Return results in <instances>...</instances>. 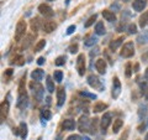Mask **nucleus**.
Segmentation results:
<instances>
[{
  "label": "nucleus",
  "mask_w": 148,
  "mask_h": 140,
  "mask_svg": "<svg viewBox=\"0 0 148 140\" xmlns=\"http://www.w3.org/2000/svg\"><path fill=\"white\" fill-rule=\"evenodd\" d=\"M75 125L77 124H75V120H74V119H66L62 123V128L64 130H68V132H71V130H74Z\"/></svg>",
  "instance_id": "dca6fc26"
},
{
  "label": "nucleus",
  "mask_w": 148,
  "mask_h": 140,
  "mask_svg": "<svg viewBox=\"0 0 148 140\" xmlns=\"http://www.w3.org/2000/svg\"><path fill=\"white\" fill-rule=\"evenodd\" d=\"M11 64H18V66H21V64H24V57L22 56H16V57H14L11 61H10Z\"/></svg>",
  "instance_id": "7c9ffc66"
},
{
  "label": "nucleus",
  "mask_w": 148,
  "mask_h": 140,
  "mask_svg": "<svg viewBox=\"0 0 148 140\" xmlns=\"http://www.w3.org/2000/svg\"><path fill=\"white\" fill-rule=\"evenodd\" d=\"M47 1H53V0H47Z\"/></svg>",
  "instance_id": "864d4df0"
},
{
  "label": "nucleus",
  "mask_w": 148,
  "mask_h": 140,
  "mask_svg": "<svg viewBox=\"0 0 148 140\" xmlns=\"http://www.w3.org/2000/svg\"><path fill=\"white\" fill-rule=\"evenodd\" d=\"M122 125H123V122L121 119H116L114 122V125H112V132L114 133H119L120 132V129L122 128Z\"/></svg>",
  "instance_id": "393cba45"
},
{
  "label": "nucleus",
  "mask_w": 148,
  "mask_h": 140,
  "mask_svg": "<svg viewBox=\"0 0 148 140\" xmlns=\"http://www.w3.org/2000/svg\"><path fill=\"white\" fill-rule=\"evenodd\" d=\"M148 24V11H146V12H143V15H141V17H140V26L142 27H145L146 25Z\"/></svg>",
  "instance_id": "a878e982"
},
{
  "label": "nucleus",
  "mask_w": 148,
  "mask_h": 140,
  "mask_svg": "<svg viewBox=\"0 0 148 140\" xmlns=\"http://www.w3.org/2000/svg\"><path fill=\"white\" fill-rule=\"evenodd\" d=\"M54 63H56V66H63V64L66 63V57H64V56H59V57L56 58Z\"/></svg>",
  "instance_id": "c9c22d12"
},
{
  "label": "nucleus",
  "mask_w": 148,
  "mask_h": 140,
  "mask_svg": "<svg viewBox=\"0 0 148 140\" xmlns=\"http://www.w3.org/2000/svg\"><path fill=\"white\" fill-rule=\"evenodd\" d=\"M37 63H38L40 66H41V64H43L45 63V57H40L38 60H37Z\"/></svg>",
  "instance_id": "37998d69"
},
{
  "label": "nucleus",
  "mask_w": 148,
  "mask_h": 140,
  "mask_svg": "<svg viewBox=\"0 0 148 140\" xmlns=\"http://www.w3.org/2000/svg\"><path fill=\"white\" fill-rule=\"evenodd\" d=\"M8 113H9V100L5 99L1 102V112H0V119H1V122L5 120V118L8 116Z\"/></svg>",
  "instance_id": "ddd939ff"
},
{
  "label": "nucleus",
  "mask_w": 148,
  "mask_h": 140,
  "mask_svg": "<svg viewBox=\"0 0 148 140\" xmlns=\"http://www.w3.org/2000/svg\"><path fill=\"white\" fill-rule=\"evenodd\" d=\"M111 124V114L110 113H104L103 118H101V122H100V127L103 133H105V130L109 128V125Z\"/></svg>",
  "instance_id": "1a4fd4ad"
},
{
  "label": "nucleus",
  "mask_w": 148,
  "mask_h": 140,
  "mask_svg": "<svg viewBox=\"0 0 148 140\" xmlns=\"http://www.w3.org/2000/svg\"><path fill=\"white\" fill-rule=\"evenodd\" d=\"M122 42H123V37H119V39L111 41L110 45H109V49H110L111 51H116V50L120 47V46L122 45Z\"/></svg>",
  "instance_id": "a211bd4d"
},
{
  "label": "nucleus",
  "mask_w": 148,
  "mask_h": 140,
  "mask_svg": "<svg viewBox=\"0 0 148 140\" xmlns=\"http://www.w3.org/2000/svg\"><path fill=\"white\" fill-rule=\"evenodd\" d=\"M105 109H108V104L103 103V102H98V103H95V104H94V108H92V110H94L95 113H99V112H104Z\"/></svg>",
  "instance_id": "aec40b11"
},
{
  "label": "nucleus",
  "mask_w": 148,
  "mask_h": 140,
  "mask_svg": "<svg viewBox=\"0 0 148 140\" xmlns=\"http://www.w3.org/2000/svg\"><path fill=\"white\" fill-rule=\"evenodd\" d=\"M30 26H31V30L35 31V34H36V31H38V29H40V19L38 17L32 19L30 22Z\"/></svg>",
  "instance_id": "b1692460"
},
{
  "label": "nucleus",
  "mask_w": 148,
  "mask_h": 140,
  "mask_svg": "<svg viewBox=\"0 0 148 140\" xmlns=\"http://www.w3.org/2000/svg\"><path fill=\"white\" fill-rule=\"evenodd\" d=\"M95 32L98 35H105V26H104V22H96V25H95Z\"/></svg>",
  "instance_id": "5701e85b"
},
{
  "label": "nucleus",
  "mask_w": 148,
  "mask_h": 140,
  "mask_svg": "<svg viewBox=\"0 0 148 140\" xmlns=\"http://www.w3.org/2000/svg\"><path fill=\"white\" fill-rule=\"evenodd\" d=\"M128 32L130 34H136L137 32V26L135 24H130L128 25Z\"/></svg>",
  "instance_id": "ea45409f"
},
{
  "label": "nucleus",
  "mask_w": 148,
  "mask_h": 140,
  "mask_svg": "<svg viewBox=\"0 0 148 140\" xmlns=\"http://www.w3.org/2000/svg\"><path fill=\"white\" fill-rule=\"evenodd\" d=\"M90 122L91 120H89V118H88L86 115H82L79 118V130L82 133L84 132H89V128H90Z\"/></svg>",
  "instance_id": "39448f33"
},
{
  "label": "nucleus",
  "mask_w": 148,
  "mask_h": 140,
  "mask_svg": "<svg viewBox=\"0 0 148 140\" xmlns=\"http://www.w3.org/2000/svg\"><path fill=\"white\" fill-rule=\"evenodd\" d=\"M145 140H148V134L146 135V138H145Z\"/></svg>",
  "instance_id": "09e8293b"
},
{
  "label": "nucleus",
  "mask_w": 148,
  "mask_h": 140,
  "mask_svg": "<svg viewBox=\"0 0 148 140\" xmlns=\"http://www.w3.org/2000/svg\"><path fill=\"white\" fill-rule=\"evenodd\" d=\"M45 46H46V40H40L35 45V52H38V51H41L45 47Z\"/></svg>",
  "instance_id": "473e14b6"
},
{
  "label": "nucleus",
  "mask_w": 148,
  "mask_h": 140,
  "mask_svg": "<svg viewBox=\"0 0 148 140\" xmlns=\"http://www.w3.org/2000/svg\"><path fill=\"white\" fill-rule=\"evenodd\" d=\"M74 31H75V25H71L67 29V35H72Z\"/></svg>",
  "instance_id": "a19ab883"
},
{
  "label": "nucleus",
  "mask_w": 148,
  "mask_h": 140,
  "mask_svg": "<svg viewBox=\"0 0 148 140\" xmlns=\"http://www.w3.org/2000/svg\"><path fill=\"white\" fill-rule=\"evenodd\" d=\"M123 1H128V0H123Z\"/></svg>",
  "instance_id": "5fc2aeb1"
},
{
  "label": "nucleus",
  "mask_w": 148,
  "mask_h": 140,
  "mask_svg": "<svg viewBox=\"0 0 148 140\" xmlns=\"http://www.w3.org/2000/svg\"><path fill=\"white\" fill-rule=\"evenodd\" d=\"M35 37H36V35L35 36L34 35H29V36H27L25 39V41H24V44H22V49H27V47H29V46L32 44V41H34Z\"/></svg>",
  "instance_id": "c85d7f7f"
},
{
  "label": "nucleus",
  "mask_w": 148,
  "mask_h": 140,
  "mask_svg": "<svg viewBox=\"0 0 148 140\" xmlns=\"http://www.w3.org/2000/svg\"><path fill=\"white\" fill-rule=\"evenodd\" d=\"M80 94L83 97H86V98H90V99H96V94H94V93H89L86 91H82Z\"/></svg>",
  "instance_id": "4c0bfd02"
},
{
  "label": "nucleus",
  "mask_w": 148,
  "mask_h": 140,
  "mask_svg": "<svg viewBox=\"0 0 148 140\" xmlns=\"http://www.w3.org/2000/svg\"><path fill=\"white\" fill-rule=\"evenodd\" d=\"M137 41H138V44H140V45L147 44L148 42V31H143L141 35H138Z\"/></svg>",
  "instance_id": "4be33fe9"
},
{
  "label": "nucleus",
  "mask_w": 148,
  "mask_h": 140,
  "mask_svg": "<svg viewBox=\"0 0 148 140\" xmlns=\"http://www.w3.org/2000/svg\"><path fill=\"white\" fill-rule=\"evenodd\" d=\"M66 102V89L63 87H59L57 89V105L62 107Z\"/></svg>",
  "instance_id": "9d476101"
},
{
  "label": "nucleus",
  "mask_w": 148,
  "mask_h": 140,
  "mask_svg": "<svg viewBox=\"0 0 148 140\" xmlns=\"http://www.w3.org/2000/svg\"><path fill=\"white\" fill-rule=\"evenodd\" d=\"M38 11L42 14L45 17H52L53 14H54L52 8H51L49 5H47V4H41V5L38 6Z\"/></svg>",
  "instance_id": "0eeeda50"
},
{
  "label": "nucleus",
  "mask_w": 148,
  "mask_h": 140,
  "mask_svg": "<svg viewBox=\"0 0 148 140\" xmlns=\"http://www.w3.org/2000/svg\"><path fill=\"white\" fill-rule=\"evenodd\" d=\"M96 41H98V40H96L94 36H90V37H88V39L85 40L84 44H85V46H92V45L96 44Z\"/></svg>",
  "instance_id": "f704fd0d"
},
{
  "label": "nucleus",
  "mask_w": 148,
  "mask_h": 140,
  "mask_svg": "<svg viewBox=\"0 0 148 140\" xmlns=\"http://www.w3.org/2000/svg\"><path fill=\"white\" fill-rule=\"evenodd\" d=\"M26 21L25 20H20L16 25V31H15V40L16 41H20L22 37L25 36V32H26Z\"/></svg>",
  "instance_id": "7ed1b4c3"
},
{
  "label": "nucleus",
  "mask_w": 148,
  "mask_h": 140,
  "mask_svg": "<svg viewBox=\"0 0 148 140\" xmlns=\"http://www.w3.org/2000/svg\"><path fill=\"white\" fill-rule=\"evenodd\" d=\"M132 71H133V69H132V64L130 63V62L126 63V67H125V74H126L127 78H130V77L132 76Z\"/></svg>",
  "instance_id": "72a5a7b5"
},
{
  "label": "nucleus",
  "mask_w": 148,
  "mask_h": 140,
  "mask_svg": "<svg viewBox=\"0 0 148 140\" xmlns=\"http://www.w3.org/2000/svg\"><path fill=\"white\" fill-rule=\"evenodd\" d=\"M57 140H61V137H58V138H57Z\"/></svg>",
  "instance_id": "3c124183"
},
{
  "label": "nucleus",
  "mask_w": 148,
  "mask_h": 140,
  "mask_svg": "<svg viewBox=\"0 0 148 140\" xmlns=\"http://www.w3.org/2000/svg\"><path fill=\"white\" fill-rule=\"evenodd\" d=\"M75 66H77V71L79 73V76H84V73H85V56L83 53H80L78 56Z\"/></svg>",
  "instance_id": "20e7f679"
},
{
  "label": "nucleus",
  "mask_w": 148,
  "mask_h": 140,
  "mask_svg": "<svg viewBox=\"0 0 148 140\" xmlns=\"http://www.w3.org/2000/svg\"><path fill=\"white\" fill-rule=\"evenodd\" d=\"M83 140H90V138H88V137H85L84 139H83Z\"/></svg>",
  "instance_id": "de8ad7c7"
},
{
  "label": "nucleus",
  "mask_w": 148,
  "mask_h": 140,
  "mask_svg": "<svg viewBox=\"0 0 148 140\" xmlns=\"http://www.w3.org/2000/svg\"><path fill=\"white\" fill-rule=\"evenodd\" d=\"M67 140H83V139L79 137V135H75V134H74V135H71V137H68Z\"/></svg>",
  "instance_id": "79ce46f5"
},
{
  "label": "nucleus",
  "mask_w": 148,
  "mask_h": 140,
  "mask_svg": "<svg viewBox=\"0 0 148 140\" xmlns=\"http://www.w3.org/2000/svg\"><path fill=\"white\" fill-rule=\"evenodd\" d=\"M98 118H94V119H91V122H90V128H89V133L90 134H95L96 133V125H98Z\"/></svg>",
  "instance_id": "cd10ccee"
},
{
  "label": "nucleus",
  "mask_w": 148,
  "mask_h": 140,
  "mask_svg": "<svg viewBox=\"0 0 148 140\" xmlns=\"http://www.w3.org/2000/svg\"><path fill=\"white\" fill-rule=\"evenodd\" d=\"M146 99L148 100V93H147V94H146Z\"/></svg>",
  "instance_id": "8fccbe9b"
},
{
  "label": "nucleus",
  "mask_w": 148,
  "mask_h": 140,
  "mask_svg": "<svg viewBox=\"0 0 148 140\" xmlns=\"http://www.w3.org/2000/svg\"><path fill=\"white\" fill-rule=\"evenodd\" d=\"M145 77H146V78H148V68L146 69V72H145Z\"/></svg>",
  "instance_id": "a18cd8bd"
},
{
  "label": "nucleus",
  "mask_w": 148,
  "mask_h": 140,
  "mask_svg": "<svg viewBox=\"0 0 148 140\" xmlns=\"http://www.w3.org/2000/svg\"><path fill=\"white\" fill-rule=\"evenodd\" d=\"M30 88L32 89V92H34V97L36 98L37 100L42 99V97H43V87L40 85V82L32 81L30 83Z\"/></svg>",
  "instance_id": "f03ea898"
},
{
  "label": "nucleus",
  "mask_w": 148,
  "mask_h": 140,
  "mask_svg": "<svg viewBox=\"0 0 148 140\" xmlns=\"http://www.w3.org/2000/svg\"><path fill=\"white\" fill-rule=\"evenodd\" d=\"M68 51H69L71 53H75V52H78V45H77V44H72L71 46H69Z\"/></svg>",
  "instance_id": "58836bf2"
},
{
  "label": "nucleus",
  "mask_w": 148,
  "mask_h": 140,
  "mask_svg": "<svg viewBox=\"0 0 148 140\" xmlns=\"http://www.w3.org/2000/svg\"><path fill=\"white\" fill-rule=\"evenodd\" d=\"M120 55H121V57H123V58H130L135 55V45H133L132 41H128V42H126L122 46Z\"/></svg>",
  "instance_id": "f257e3e1"
},
{
  "label": "nucleus",
  "mask_w": 148,
  "mask_h": 140,
  "mask_svg": "<svg viewBox=\"0 0 148 140\" xmlns=\"http://www.w3.org/2000/svg\"><path fill=\"white\" fill-rule=\"evenodd\" d=\"M66 1H67V3H69V1H71V0H66Z\"/></svg>",
  "instance_id": "603ef678"
},
{
  "label": "nucleus",
  "mask_w": 148,
  "mask_h": 140,
  "mask_svg": "<svg viewBox=\"0 0 148 140\" xmlns=\"http://www.w3.org/2000/svg\"><path fill=\"white\" fill-rule=\"evenodd\" d=\"M96 20V15H95V14H94V15H92V16H90L89 19H88V20H86V22H85V24H84V26L85 27H90L92 24H94V21Z\"/></svg>",
  "instance_id": "e433bc0d"
},
{
  "label": "nucleus",
  "mask_w": 148,
  "mask_h": 140,
  "mask_svg": "<svg viewBox=\"0 0 148 140\" xmlns=\"http://www.w3.org/2000/svg\"><path fill=\"white\" fill-rule=\"evenodd\" d=\"M120 93H121V82H120V79L117 77H114V79H112V97L116 99V98H119Z\"/></svg>",
  "instance_id": "423d86ee"
},
{
  "label": "nucleus",
  "mask_w": 148,
  "mask_h": 140,
  "mask_svg": "<svg viewBox=\"0 0 148 140\" xmlns=\"http://www.w3.org/2000/svg\"><path fill=\"white\" fill-rule=\"evenodd\" d=\"M106 61L104 58H98L96 60V62H95V68H96V71H98L100 74H104L106 72Z\"/></svg>",
  "instance_id": "9b49d317"
},
{
  "label": "nucleus",
  "mask_w": 148,
  "mask_h": 140,
  "mask_svg": "<svg viewBox=\"0 0 148 140\" xmlns=\"http://www.w3.org/2000/svg\"><path fill=\"white\" fill-rule=\"evenodd\" d=\"M43 76H45V72L41 68H37L35 71H32V73H31L32 79H34V81H37V82H40L41 79L43 78Z\"/></svg>",
  "instance_id": "f3484780"
},
{
  "label": "nucleus",
  "mask_w": 148,
  "mask_h": 140,
  "mask_svg": "<svg viewBox=\"0 0 148 140\" xmlns=\"http://www.w3.org/2000/svg\"><path fill=\"white\" fill-rule=\"evenodd\" d=\"M88 83H89V86L92 87V88H101L100 79L96 77L95 74H90V76L88 77Z\"/></svg>",
  "instance_id": "f8f14e48"
},
{
  "label": "nucleus",
  "mask_w": 148,
  "mask_h": 140,
  "mask_svg": "<svg viewBox=\"0 0 148 140\" xmlns=\"http://www.w3.org/2000/svg\"><path fill=\"white\" fill-rule=\"evenodd\" d=\"M103 16L106 21H110V22H112V21H116V15L114 14V11H110V10H104L103 11Z\"/></svg>",
  "instance_id": "6ab92c4d"
},
{
  "label": "nucleus",
  "mask_w": 148,
  "mask_h": 140,
  "mask_svg": "<svg viewBox=\"0 0 148 140\" xmlns=\"http://www.w3.org/2000/svg\"><path fill=\"white\" fill-rule=\"evenodd\" d=\"M41 116H42L45 120H49L51 116H52V113H51V110H48V109H42L41 110Z\"/></svg>",
  "instance_id": "2f4dec72"
},
{
  "label": "nucleus",
  "mask_w": 148,
  "mask_h": 140,
  "mask_svg": "<svg viewBox=\"0 0 148 140\" xmlns=\"http://www.w3.org/2000/svg\"><path fill=\"white\" fill-rule=\"evenodd\" d=\"M56 27H57V25H56V22H53V21H45L42 24V30L46 34H51L52 31H54Z\"/></svg>",
  "instance_id": "4468645a"
},
{
  "label": "nucleus",
  "mask_w": 148,
  "mask_h": 140,
  "mask_svg": "<svg viewBox=\"0 0 148 140\" xmlns=\"http://www.w3.org/2000/svg\"><path fill=\"white\" fill-rule=\"evenodd\" d=\"M29 98H27V93L24 92V93H18V98H17V108L20 109H25L27 103H29Z\"/></svg>",
  "instance_id": "6e6552de"
},
{
  "label": "nucleus",
  "mask_w": 148,
  "mask_h": 140,
  "mask_svg": "<svg viewBox=\"0 0 148 140\" xmlns=\"http://www.w3.org/2000/svg\"><path fill=\"white\" fill-rule=\"evenodd\" d=\"M53 78H54V81H56V82L61 83V82H62V79H63V72H62V71H59V69L54 71V73H53Z\"/></svg>",
  "instance_id": "c756f323"
},
{
  "label": "nucleus",
  "mask_w": 148,
  "mask_h": 140,
  "mask_svg": "<svg viewBox=\"0 0 148 140\" xmlns=\"http://www.w3.org/2000/svg\"><path fill=\"white\" fill-rule=\"evenodd\" d=\"M138 67H140L138 64H136V66H135V72H137V71H138Z\"/></svg>",
  "instance_id": "49530a36"
},
{
  "label": "nucleus",
  "mask_w": 148,
  "mask_h": 140,
  "mask_svg": "<svg viewBox=\"0 0 148 140\" xmlns=\"http://www.w3.org/2000/svg\"><path fill=\"white\" fill-rule=\"evenodd\" d=\"M18 129H20V137L22 139H26V137H27V125L25 123H21Z\"/></svg>",
  "instance_id": "bb28decb"
},
{
  "label": "nucleus",
  "mask_w": 148,
  "mask_h": 140,
  "mask_svg": "<svg viewBox=\"0 0 148 140\" xmlns=\"http://www.w3.org/2000/svg\"><path fill=\"white\" fill-rule=\"evenodd\" d=\"M46 86H47V91L49 93L54 92V82L51 76H47V78H46Z\"/></svg>",
  "instance_id": "412c9836"
},
{
  "label": "nucleus",
  "mask_w": 148,
  "mask_h": 140,
  "mask_svg": "<svg viewBox=\"0 0 148 140\" xmlns=\"http://www.w3.org/2000/svg\"><path fill=\"white\" fill-rule=\"evenodd\" d=\"M146 6H147L146 0H135V1L132 3V8H133V10H136V11H142Z\"/></svg>",
  "instance_id": "2eb2a0df"
},
{
  "label": "nucleus",
  "mask_w": 148,
  "mask_h": 140,
  "mask_svg": "<svg viewBox=\"0 0 148 140\" xmlns=\"http://www.w3.org/2000/svg\"><path fill=\"white\" fill-rule=\"evenodd\" d=\"M5 74H6V76H11V74H12V69H6Z\"/></svg>",
  "instance_id": "c03bdc74"
}]
</instances>
